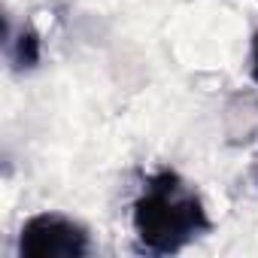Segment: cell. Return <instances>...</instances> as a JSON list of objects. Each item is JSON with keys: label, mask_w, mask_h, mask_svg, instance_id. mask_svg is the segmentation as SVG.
Listing matches in <instances>:
<instances>
[{"label": "cell", "mask_w": 258, "mask_h": 258, "mask_svg": "<svg viewBox=\"0 0 258 258\" xmlns=\"http://www.w3.org/2000/svg\"><path fill=\"white\" fill-rule=\"evenodd\" d=\"M131 225L137 249L149 255H173L213 228L198 191L170 167L143 179L131 207Z\"/></svg>", "instance_id": "obj_1"}, {"label": "cell", "mask_w": 258, "mask_h": 258, "mask_svg": "<svg viewBox=\"0 0 258 258\" xmlns=\"http://www.w3.org/2000/svg\"><path fill=\"white\" fill-rule=\"evenodd\" d=\"M88 252V231L61 213H37L19 231L22 258H82Z\"/></svg>", "instance_id": "obj_2"}, {"label": "cell", "mask_w": 258, "mask_h": 258, "mask_svg": "<svg viewBox=\"0 0 258 258\" xmlns=\"http://www.w3.org/2000/svg\"><path fill=\"white\" fill-rule=\"evenodd\" d=\"M7 58L13 64V70H34L40 64V37L34 28H22L16 31L13 22H7Z\"/></svg>", "instance_id": "obj_3"}, {"label": "cell", "mask_w": 258, "mask_h": 258, "mask_svg": "<svg viewBox=\"0 0 258 258\" xmlns=\"http://www.w3.org/2000/svg\"><path fill=\"white\" fill-rule=\"evenodd\" d=\"M249 76H252V82L258 85V31H255V37H252V52H249Z\"/></svg>", "instance_id": "obj_4"}, {"label": "cell", "mask_w": 258, "mask_h": 258, "mask_svg": "<svg viewBox=\"0 0 258 258\" xmlns=\"http://www.w3.org/2000/svg\"><path fill=\"white\" fill-rule=\"evenodd\" d=\"M255 179H258V167H255Z\"/></svg>", "instance_id": "obj_5"}]
</instances>
